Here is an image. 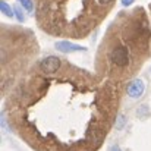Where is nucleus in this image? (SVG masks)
Listing matches in <instances>:
<instances>
[{
    "label": "nucleus",
    "mask_w": 151,
    "mask_h": 151,
    "mask_svg": "<svg viewBox=\"0 0 151 151\" xmlns=\"http://www.w3.org/2000/svg\"><path fill=\"white\" fill-rule=\"evenodd\" d=\"M56 49H57L59 51H62V53H70V51L85 50L84 47L76 46V44H72V43H69V41H59V43H56Z\"/></svg>",
    "instance_id": "obj_6"
},
{
    "label": "nucleus",
    "mask_w": 151,
    "mask_h": 151,
    "mask_svg": "<svg viewBox=\"0 0 151 151\" xmlns=\"http://www.w3.org/2000/svg\"><path fill=\"white\" fill-rule=\"evenodd\" d=\"M38 53V44L31 31L21 27H1V70H3V91L10 85L16 75L28 65Z\"/></svg>",
    "instance_id": "obj_4"
},
{
    "label": "nucleus",
    "mask_w": 151,
    "mask_h": 151,
    "mask_svg": "<svg viewBox=\"0 0 151 151\" xmlns=\"http://www.w3.org/2000/svg\"><path fill=\"white\" fill-rule=\"evenodd\" d=\"M38 27L49 35L87 38L97 29L116 0H34Z\"/></svg>",
    "instance_id": "obj_3"
},
{
    "label": "nucleus",
    "mask_w": 151,
    "mask_h": 151,
    "mask_svg": "<svg viewBox=\"0 0 151 151\" xmlns=\"http://www.w3.org/2000/svg\"><path fill=\"white\" fill-rule=\"evenodd\" d=\"M0 6H1V12H3L6 16H9V18H12V16H13V10L7 6V3H6L4 0L1 1V4H0Z\"/></svg>",
    "instance_id": "obj_8"
},
{
    "label": "nucleus",
    "mask_w": 151,
    "mask_h": 151,
    "mask_svg": "<svg viewBox=\"0 0 151 151\" xmlns=\"http://www.w3.org/2000/svg\"><path fill=\"white\" fill-rule=\"evenodd\" d=\"M132 1H134V0H122V4H123V6H129Z\"/></svg>",
    "instance_id": "obj_9"
},
{
    "label": "nucleus",
    "mask_w": 151,
    "mask_h": 151,
    "mask_svg": "<svg viewBox=\"0 0 151 151\" xmlns=\"http://www.w3.org/2000/svg\"><path fill=\"white\" fill-rule=\"evenodd\" d=\"M21 6L27 10V12H32L35 9V4H34V0H19Z\"/></svg>",
    "instance_id": "obj_7"
},
{
    "label": "nucleus",
    "mask_w": 151,
    "mask_h": 151,
    "mask_svg": "<svg viewBox=\"0 0 151 151\" xmlns=\"http://www.w3.org/2000/svg\"><path fill=\"white\" fill-rule=\"evenodd\" d=\"M144 90H145V84L141 81V79H134L128 84L126 87V94L132 99H139L142 94H144Z\"/></svg>",
    "instance_id": "obj_5"
},
{
    "label": "nucleus",
    "mask_w": 151,
    "mask_h": 151,
    "mask_svg": "<svg viewBox=\"0 0 151 151\" xmlns=\"http://www.w3.org/2000/svg\"><path fill=\"white\" fill-rule=\"evenodd\" d=\"M110 151H122V150H120L119 147H116V145H114V147H111V148H110Z\"/></svg>",
    "instance_id": "obj_10"
},
{
    "label": "nucleus",
    "mask_w": 151,
    "mask_h": 151,
    "mask_svg": "<svg viewBox=\"0 0 151 151\" xmlns=\"http://www.w3.org/2000/svg\"><path fill=\"white\" fill-rule=\"evenodd\" d=\"M150 41L151 25L142 7L119 12L109 25L97 51L99 75L122 87L147 60Z\"/></svg>",
    "instance_id": "obj_2"
},
{
    "label": "nucleus",
    "mask_w": 151,
    "mask_h": 151,
    "mask_svg": "<svg viewBox=\"0 0 151 151\" xmlns=\"http://www.w3.org/2000/svg\"><path fill=\"white\" fill-rule=\"evenodd\" d=\"M120 88L65 60L56 72L35 65L7 97V120L37 151H97L116 119Z\"/></svg>",
    "instance_id": "obj_1"
},
{
    "label": "nucleus",
    "mask_w": 151,
    "mask_h": 151,
    "mask_svg": "<svg viewBox=\"0 0 151 151\" xmlns=\"http://www.w3.org/2000/svg\"><path fill=\"white\" fill-rule=\"evenodd\" d=\"M150 10H151V4H150Z\"/></svg>",
    "instance_id": "obj_11"
}]
</instances>
